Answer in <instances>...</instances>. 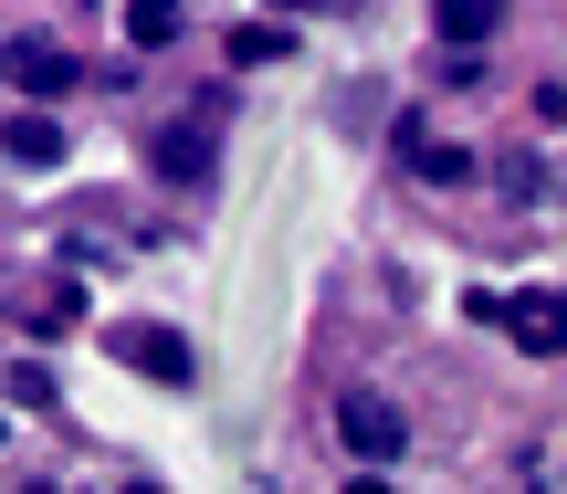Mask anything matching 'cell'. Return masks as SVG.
Here are the masks:
<instances>
[{
	"label": "cell",
	"instance_id": "obj_11",
	"mask_svg": "<svg viewBox=\"0 0 567 494\" xmlns=\"http://www.w3.org/2000/svg\"><path fill=\"white\" fill-rule=\"evenodd\" d=\"M0 442H11V421H0Z\"/></svg>",
	"mask_w": 567,
	"mask_h": 494
},
{
	"label": "cell",
	"instance_id": "obj_4",
	"mask_svg": "<svg viewBox=\"0 0 567 494\" xmlns=\"http://www.w3.org/2000/svg\"><path fill=\"white\" fill-rule=\"evenodd\" d=\"M11 74H21V95H74V53H53V42H21Z\"/></svg>",
	"mask_w": 567,
	"mask_h": 494
},
{
	"label": "cell",
	"instance_id": "obj_8",
	"mask_svg": "<svg viewBox=\"0 0 567 494\" xmlns=\"http://www.w3.org/2000/svg\"><path fill=\"white\" fill-rule=\"evenodd\" d=\"M0 147L42 168V158H63V126H53V116H11V126H0Z\"/></svg>",
	"mask_w": 567,
	"mask_h": 494
},
{
	"label": "cell",
	"instance_id": "obj_3",
	"mask_svg": "<svg viewBox=\"0 0 567 494\" xmlns=\"http://www.w3.org/2000/svg\"><path fill=\"white\" fill-rule=\"evenodd\" d=\"M505 327H515V348H526V358H557V295H547V285H536V295H515V306H505Z\"/></svg>",
	"mask_w": 567,
	"mask_h": 494
},
{
	"label": "cell",
	"instance_id": "obj_2",
	"mask_svg": "<svg viewBox=\"0 0 567 494\" xmlns=\"http://www.w3.org/2000/svg\"><path fill=\"white\" fill-rule=\"evenodd\" d=\"M126 358H137L147 379H168V390H179V379L200 369V358H189V337H179V327H137V337H126Z\"/></svg>",
	"mask_w": 567,
	"mask_h": 494
},
{
	"label": "cell",
	"instance_id": "obj_6",
	"mask_svg": "<svg viewBox=\"0 0 567 494\" xmlns=\"http://www.w3.org/2000/svg\"><path fill=\"white\" fill-rule=\"evenodd\" d=\"M179 0H126V32H137V53H168V42H179Z\"/></svg>",
	"mask_w": 567,
	"mask_h": 494
},
{
	"label": "cell",
	"instance_id": "obj_9",
	"mask_svg": "<svg viewBox=\"0 0 567 494\" xmlns=\"http://www.w3.org/2000/svg\"><path fill=\"white\" fill-rule=\"evenodd\" d=\"M284 53V21H243V32H231V63H274Z\"/></svg>",
	"mask_w": 567,
	"mask_h": 494
},
{
	"label": "cell",
	"instance_id": "obj_7",
	"mask_svg": "<svg viewBox=\"0 0 567 494\" xmlns=\"http://www.w3.org/2000/svg\"><path fill=\"white\" fill-rule=\"evenodd\" d=\"M158 168H168V179H210V137H200V126H168V137H158Z\"/></svg>",
	"mask_w": 567,
	"mask_h": 494
},
{
	"label": "cell",
	"instance_id": "obj_1",
	"mask_svg": "<svg viewBox=\"0 0 567 494\" xmlns=\"http://www.w3.org/2000/svg\"><path fill=\"white\" fill-rule=\"evenodd\" d=\"M337 442L358 463H400L410 453V421H400V400H379V390H347V411H337Z\"/></svg>",
	"mask_w": 567,
	"mask_h": 494
},
{
	"label": "cell",
	"instance_id": "obj_10",
	"mask_svg": "<svg viewBox=\"0 0 567 494\" xmlns=\"http://www.w3.org/2000/svg\"><path fill=\"white\" fill-rule=\"evenodd\" d=\"M274 11H326V0H274Z\"/></svg>",
	"mask_w": 567,
	"mask_h": 494
},
{
	"label": "cell",
	"instance_id": "obj_5",
	"mask_svg": "<svg viewBox=\"0 0 567 494\" xmlns=\"http://www.w3.org/2000/svg\"><path fill=\"white\" fill-rule=\"evenodd\" d=\"M431 21H442V42H494L505 0H431Z\"/></svg>",
	"mask_w": 567,
	"mask_h": 494
}]
</instances>
